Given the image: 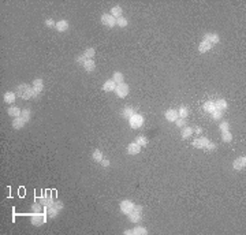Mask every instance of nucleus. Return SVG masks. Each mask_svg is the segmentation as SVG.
<instances>
[{"instance_id":"1","label":"nucleus","mask_w":246,"mask_h":235,"mask_svg":"<svg viewBox=\"0 0 246 235\" xmlns=\"http://www.w3.org/2000/svg\"><path fill=\"white\" fill-rule=\"evenodd\" d=\"M142 219V206L141 205H134L133 210L129 213V220L131 223H138Z\"/></svg>"},{"instance_id":"2","label":"nucleus","mask_w":246,"mask_h":235,"mask_svg":"<svg viewBox=\"0 0 246 235\" xmlns=\"http://www.w3.org/2000/svg\"><path fill=\"white\" fill-rule=\"evenodd\" d=\"M30 222H32L33 226H41V224H44V222H47V215L45 213H41V212H36V213H32V216H30Z\"/></svg>"},{"instance_id":"3","label":"nucleus","mask_w":246,"mask_h":235,"mask_svg":"<svg viewBox=\"0 0 246 235\" xmlns=\"http://www.w3.org/2000/svg\"><path fill=\"white\" fill-rule=\"evenodd\" d=\"M129 123H130L131 129H140L144 123V118L141 116L140 113H134V115L129 119Z\"/></svg>"},{"instance_id":"4","label":"nucleus","mask_w":246,"mask_h":235,"mask_svg":"<svg viewBox=\"0 0 246 235\" xmlns=\"http://www.w3.org/2000/svg\"><path fill=\"white\" fill-rule=\"evenodd\" d=\"M115 93H116L118 97H120V99L126 97V96L129 94V85H126L124 82H123V84L116 85V88H115Z\"/></svg>"},{"instance_id":"5","label":"nucleus","mask_w":246,"mask_h":235,"mask_svg":"<svg viewBox=\"0 0 246 235\" xmlns=\"http://www.w3.org/2000/svg\"><path fill=\"white\" fill-rule=\"evenodd\" d=\"M101 23L108 27H114L116 25V18H114L111 14H104L101 15Z\"/></svg>"},{"instance_id":"6","label":"nucleus","mask_w":246,"mask_h":235,"mask_svg":"<svg viewBox=\"0 0 246 235\" xmlns=\"http://www.w3.org/2000/svg\"><path fill=\"white\" fill-rule=\"evenodd\" d=\"M208 144H209V140L207 137H198L193 141V146L197 148V149H205Z\"/></svg>"},{"instance_id":"7","label":"nucleus","mask_w":246,"mask_h":235,"mask_svg":"<svg viewBox=\"0 0 246 235\" xmlns=\"http://www.w3.org/2000/svg\"><path fill=\"white\" fill-rule=\"evenodd\" d=\"M233 167H234V170H237V171L245 170V167H246V157L242 156V157L235 159V160L233 161Z\"/></svg>"},{"instance_id":"8","label":"nucleus","mask_w":246,"mask_h":235,"mask_svg":"<svg viewBox=\"0 0 246 235\" xmlns=\"http://www.w3.org/2000/svg\"><path fill=\"white\" fill-rule=\"evenodd\" d=\"M134 208V204L129 201V200H124V201L120 202V210H122V213H124V215H129V213L133 210Z\"/></svg>"},{"instance_id":"9","label":"nucleus","mask_w":246,"mask_h":235,"mask_svg":"<svg viewBox=\"0 0 246 235\" xmlns=\"http://www.w3.org/2000/svg\"><path fill=\"white\" fill-rule=\"evenodd\" d=\"M202 41H205V43H211L212 45H215V44H217L220 41V37L219 34H212V33H207L205 36L202 37Z\"/></svg>"},{"instance_id":"10","label":"nucleus","mask_w":246,"mask_h":235,"mask_svg":"<svg viewBox=\"0 0 246 235\" xmlns=\"http://www.w3.org/2000/svg\"><path fill=\"white\" fill-rule=\"evenodd\" d=\"M148 230L145 227H136L133 230H127L124 231V235H146Z\"/></svg>"},{"instance_id":"11","label":"nucleus","mask_w":246,"mask_h":235,"mask_svg":"<svg viewBox=\"0 0 246 235\" xmlns=\"http://www.w3.org/2000/svg\"><path fill=\"white\" fill-rule=\"evenodd\" d=\"M179 118V113L176 109H168L167 112H165V119L168 120V122H176Z\"/></svg>"},{"instance_id":"12","label":"nucleus","mask_w":246,"mask_h":235,"mask_svg":"<svg viewBox=\"0 0 246 235\" xmlns=\"http://www.w3.org/2000/svg\"><path fill=\"white\" fill-rule=\"evenodd\" d=\"M141 152V146L137 142H131L127 145V153L129 154H138Z\"/></svg>"},{"instance_id":"13","label":"nucleus","mask_w":246,"mask_h":235,"mask_svg":"<svg viewBox=\"0 0 246 235\" xmlns=\"http://www.w3.org/2000/svg\"><path fill=\"white\" fill-rule=\"evenodd\" d=\"M25 119H23L22 116H18V118H14V120H12V127L14 129H22L23 126H25Z\"/></svg>"},{"instance_id":"14","label":"nucleus","mask_w":246,"mask_h":235,"mask_svg":"<svg viewBox=\"0 0 246 235\" xmlns=\"http://www.w3.org/2000/svg\"><path fill=\"white\" fill-rule=\"evenodd\" d=\"M55 29H56L58 32L63 33V32H66V30H68V22H67V21H64V19H62V21H58V23H56V27H55Z\"/></svg>"},{"instance_id":"15","label":"nucleus","mask_w":246,"mask_h":235,"mask_svg":"<svg viewBox=\"0 0 246 235\" xmlns=\"http://www.w3.org/2000/svg\"><path fill=\"white\" fill-rule=\"evenodd\" d=\"M115 88H116V84L114 82V79H108V81H105V84L103 85V89L105 92H112V90H115Z\"/></svg>"},{"instance_id":"16","label":"nucleus","mask_w":246,"mask_h":235,"mask_svg":"<svg viewBox=\"0 0 246 235\" xmlns=\"http://www.w3.org/2000/svg\"><path fill=\"white\" fill-rule=\"evenodd\" d=\"M213 103H215L216 109H219V111H226V109H227V101H226V100L219 99V100H216V101H213Z\"/></svg>"},{"instance_id":"17","label":"nucleus","mask_w":246,"mask_h":235,"mask_svg":"<svg viewBox=\"0 0 246 235\" xmlns=\"http://www.w3.org/2000/svg\"><path fill=\"white\" fill-rule=\"evenodd\" d=\"M212 44L211 43H205V41H202V43L198 45V52L200 53H204V52H208V51L212 49Z\"/></svg>"},{"instance_id":"18","label":"nucleus","mask_w":246,"mask_h":235,"mask_svg":"<svg viewBox=\"0 0 246 235\" xmlns=\"http://www.w3.org/2000/svg\"><path fill=\"white\" fill-rule=\"evenodd\" d=\"M33 88H34V90H36L37 93L43 92V89H44V82H43V79H40V78L34 79V81H33Z\"/></svg>"},{"instance_id":"19","label":"nucleus","mask_w":246,"mask_h":235,"mask_svg":"<svg viewBox=\"0 0 246 235\" xmlns=\"http://www.w3.org/2000/svg\"><path fill=\"white\" fill-rule=\"evenodd\" d=\"M193 134V129L189 126H183V129L181 131V137L183 138V140H188V138H190V136Z\"/></svg>"},{"instance_id":"20","label":"nucleus","mask_w":246,"mask_h":235,"mask_svg":"<svg viewBox=\"0 0 246 235\" xmlns=\"http://www.w3.org/2000/svg\"><path fill=\"white\" fill-rule=\"evenodd\" d=\"M29 88H30V86L26 85V84H21V85H18V88H16V96H19V97H23V96H25V93H26V90H27Z\"/></svg>"},{"instance_id":"21","label":"nucleus","mask_w":246,"mask_h":235,"mask_svg":"<svg viewBox=\"0 0 246 235\" xmlns=\"http://www.w3.org/2000/svg\"><path fill=\"white\" fill-rule=\"evenodd\" d=\"M37 94H39V93H37L36 90H34V88H29L26 90V93H25V96H23V100H30V99H34V97H37Z\"/></svg>"},{"instance_id":"22","label":"nucleus","mask_w":246,"mask_h":235,"mask_svg":"<svg viewBox=\"0 0 246 235\" xmlns=\"http://www.w3.org/2000/svg\"><path fill=\"white\" fill-rule=\"evenodd\" d=\"M15 97H16V93H12V92L4 93V101L7 104H12V103L15 101Z\"/></svg>"},{"instance_id":"23","label":"nucleus","mask_w":246,"mask_h":235,"mask_svg":"<svg viewBox=\"0 0 246 235\" xmlns=\"http://www.w3.org/2000/svg\"><path fill=\"white\" fill-rule=\"evenodd\" d=\"M84 68L88 72H92V71H95V68H96V64H95V62L92 60V59H88V60L85 62V64H84Z\"/></svg>"},{"instance_id":"24","label":"nucleus","mask_w":246,"mask_h":235,"mask_svg":"<svg viewBox=\"0 0 246 235\" xmlns=\"http://www.w3.org/2000/svg\"><path fill=\"white\" fill-rule=\"evenodd\" d=\"M21 113H22V111H21L18 107H10L8 108V115L12 118H18V116H21Z\"/></svg>"},{"instance_id":"25","label":"nucleus","mask_w":246,"mask_h":235,"mask_svg":"<svg viewBox=\"0 0 246 235\" xmlns=\"http://www.w3.org/2000/svg\"><path fill=\"white\" fill-rule=\"evenodd\" d=\"M215 109H216V107H215L213 101H207L205 104H204V111L208 112V113H212Z\"/></svg>"},{"instance_id":"26","label":"nucleus","mask_w":246,"mask_h":235,"mask_svg":"<svg viewBox=\"0 0 246 235\" xmlns=\"http://www.w3.org/2000/svg\"><path fill=\"white\" fill-rule=\"evenodd\" d=\"M134 113H136V112H134V109L130 108V107H127V108H124L122 111V118H124V119H130Z\"/></svg>"},{"instance_id":"27","label":"nucleus","mask_w":246,"mask_h":235,"mask_svg":"<svg viewBox=\"0 0 246 235\" xmlns=\"http://www.w3.org/2000/svg\"><path fill=\"white\" fill-rule=\"evenodd\" d=\"M111 15L114 16V18H120L122 16V8H120L119 6H115V7H112V10H111Z\"/></svg>"},{"instance_id":"28","label":"nucleus","mask_w":246,"mask_h":235,"mask_svg":"<svg viewBox=\"0 0 246 235\" xmlns=\"http://www.w3.org/2000/svg\"><path fill=\"white\" fill-rule=\"evenodd\" d=\"M112 79H114V82H115L116 85H119V84H123V74H122V72H119V71L114 72V77H112Z\"/></svg>"},{"instance_id":"29","label":"nucleus","mask_w":246,"mask_h":235,"mask_svg":"<svg viewBox=\"0 0 246 235\" xmlns=\"http://www.w3.org/2000/svg\"><path fill=\"white\" fill-rule=\"evenodd\" d=\"M221 140H223L224 142H230V141L233 140V134H231L230 131H221Z\"/></svg>"},{"instance_id":"30","label":"nucleus","mask_w":246,"mask_h":235,"mask_svg":"<svg viewBox=\"0 0 246 235\" xmlns=\"http://www.w3.org/2000/svg\"><path fill=\"white\" fill-rule=\"evenodd\" d=\"M136 142L140 145V146H146V145H148V140L144 136H138L136 138Z\"/></svg>"},{"instance_id":"31","label":"nucleus","mask_w":246,"mask_h":235,"mask_svg":"<svg viewBox=\"0 0 246 235\" xmlns=\"http://www.w3.org/2000/svg\"><path fill=\"white\" fill-rule=\"evenodd\" d=\"M103 153H101V150H95L93 152V160L95 161H97V163H101V160H103Z\"/></svg>"},{"instance_id":"32","label":"nucleus","mask_w":246,"mask_h":235,"mask_svg":"<svg viewBox=\"0 0 246 235\" xmlns=\"http://www.w3.org/2000/svg\"><path fill=\"white\" fill-rule=\"evenodd\" d=\"M178 113H179V118H183V119H186V118H188V115H189V109L186 108V107H181V109L178 111Z\"/></svg>"},{"instance_id":"33","label":"nucleus","mask_w":246,"mask_h":235,"mask_svg":"<svg viewBox=\"0 0 246 235\" xmlns=\"http://www.w3.org/2000/svg\"><path fill=\"white\" fill-rule=\"evenodd\" d=\"M21 116L25 119V122H29L30 120V116H32V112H30V109H23L22 113H21Z\"/></svg>"},{"instance_id":"34","label":"nucleus","mask_w":246,"mask_h":235,"mask_svg":"<svg viewBox=\"0 0 246 235\" xmlns=\"http://www.w3.org/2000/svg\"><path fill=\"white\" fill-rule=\"evenodd\" d=\"M127 23H129V22H127V19H126V18H123V16H120V18H118V19H116V25H118V26H120V27H126V26H127Z\"/></svg>"},{"instance_id":"35","label":"nucleus","mask_w":246,"mask_h":235,"mask_svg":"<svg viewBox=\"0 0 246 235\" xmlns=\"http://www.w3.org/2000/svg\"><path fill=\"white\" fill-rule=\"evenodd\" d=\"M95 53H96V51L95 49H93V48H88V49H86L85 51V58L86 59H92L93 56H95Z\"/></svg>"},{"instance_id":"36","label":"nucleus","mask_w":246,"mask_h":235,"mask_svg":"<svg viewBox=\"0 0 246 235\" xmlns=\"http://www.w3.org/2000/svg\"><path fill=\"white\" fill-rule=\"evenodd\" d=\"M221 116H223V111H219V109H215V111L212 112V118H213L215 120L221 119Z\"/></svg>"},{"instance_id":"37","label":"nucleus","mask_w":246,"mask_h":235,"mask_svg":"<svg viewBox=\"0 0 246 235\" xmlns=\"http://www.w3.org/2000/svg\"><path fill=\"white\" fill-rule=\"evenodd\" d=\"M86 60H88V59L85 58V55H82V56H77V58H75V62H77V63H78L79 66H84Z\"/></svg>"},{"instance_id":"38","label":"nucleus","mask_w":246,"mask_h":235,"mask_svg":"<svg viewBox=\"0 0 246 235\" xmlns=\"http://www.w3.org/2000/svg\"><path fill=\"white\" fill-rule=\"evenodd\" d=\"M219 129H220V131H228V129H230V124H228V122H221Z\"/></svg>"},{"instance_id":"39","label":"nucleus","mask_w":246,"mask_h":235,"mask_svg":"<svg viewBox=\"0 0 246 235\" xmlns=\"http://www.w3.org/2000/svg\"><path fill=\"white\" fill-rule=\"evenodd\" d=\"M176 126L178 127H183L186 124V119H183V118H178V120H176Z\"/></svg>"},{"instance_id":"40","label":"nucleus","mask_w":246,"mask_h":235,"mask_svg":"<svg viewBox=\"0 0 246 235\" xmlns=\"http://www.w3.org/2000/svg\"><path fill=\"white\" fill-rule=\"evenodd\" d=\"M32 210H33V212L34 213H36V212H41V204H33V205H32Z\"/></svg>"},{"instance_id":"41","label":"nucleus","mask_w":246,"mask_h":235,"mask_svg":"<svg viewBox=\"0 0 246 235\" xmlns=\"http://www.w3.org/2000/svg\"><path fill=\"white\" fill-rule=\"evenodd\" d=\"M45 25H47L48 27H56V23H55V21L51 19V18H48V19L45 21Z\"/></svg>"},{"instance_id":"42","label":"nucleus","mask_w":246,"mask_h":235,"mask_svg":"<svg viewBox=\"0 0 246 235\" xmlns=\"http://www.w3.org/2000/svg\"><path fill=\"white\" fill-rule=\"evenodd\" d=\"M205 149H208V150H215L216 149V144H213V142H209L207 145V148Z\"/></svg>"},{"instance_id":"43","label":"nucleus","mask_w":246,"mask_h":235,"mask_svg":"<svg viewBox=\"0 0 246 235\" xmlns=\"http://www.w3.org/2000/svg\"><path fill=\"white\" fill-rule=\"evenodd\" d=\"M101 165H103V167H109V160L103 159V160H101Z\"/></svg>"},{"instance_id":"44","label":"nucleus","mask_w":246,"mask_h":235,"mask_svg":"<svg viewBox=\"0 0 246 235\" xmlns=\"http://www.w3.org/2000/svg\"><path fill=\"white\" fill-rule=\"evenodd\" d=\"M194 131H196V134H198V136H200V134L202 133V129H201V127H196Z\"/></svg>"}]
</instances>
